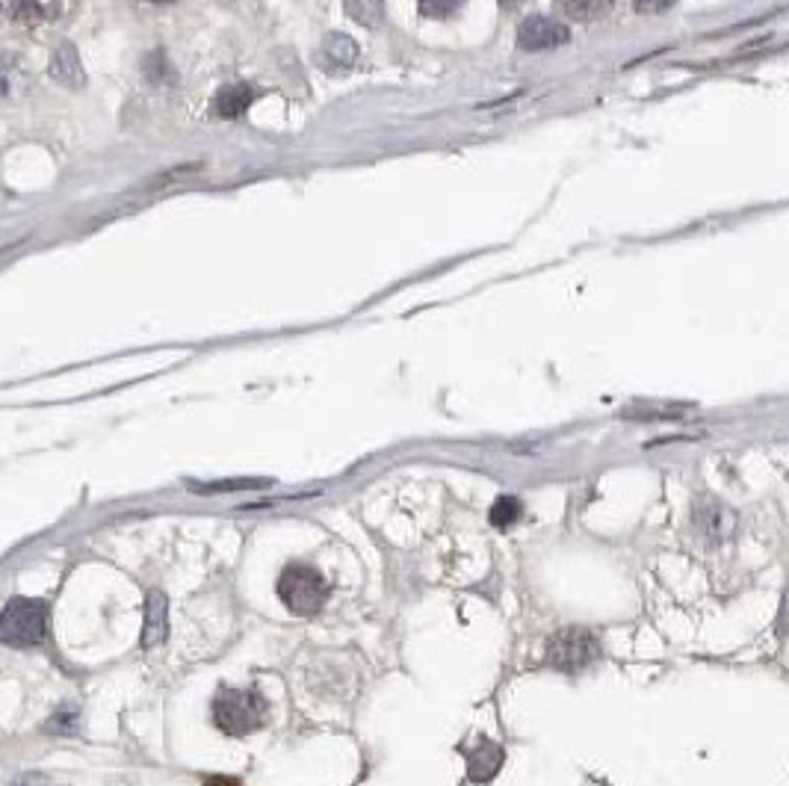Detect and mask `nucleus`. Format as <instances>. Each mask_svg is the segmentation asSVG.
I'll return each mask as SVG.
<instances>
[{
	"mask_svg": "<svg viewBox=\"0 0 789 786\" xmlns=\"http://www.w3.org/2000/svg\"><path fill=\"white\" fill-rule=\"evenodd\" d=\"M51 606L42 597H9L0 609V645L39 648L48 639Z\"/></svg>",
	"mask_w": 789,
	"mask_h": 786,
	"instance_id": "1",
	"label": "nucleus"
},
{
	"mask_svg": "<svg viewBox=\"0 0 789 786\" xmlns=\"http://www.w3.org/2000/svg\"><path fill=\"white\" fill-rule=\"evenodd\" d=\"M269 719V704L258 689L222 686L213 698V724L228 736H246L261 730Z\"/></svg>",
	"mask_w": 789,
	"mask_h": 786,
	"instance_id": "2",
	"label": "nucleus"
},
{
	"mask_svg": "<svg viewBox=\"0 0 789 786\" xmlns=\"http://www.w3.org/2000/svg\"><path fill=\"white\" fill-rule=\"evenodd\" d=\"M278 597L284 600V606L293 612V615H302V618H311L317 615L326 600H329V580L311 568V565H302V562H293L281 571L278 577Z\"/></svg>",
	"mask_w": 789,
	"mask_h": 786,
	"instance_id": "3",
	"label": "nucleus"
},
{
	"mask_svg": "<svg viewBox=\"0 0 789 786\" xmlns=\"http://www.w3.org/2000/svg\"><path fill=\"white\" fill-rule=\"evenodd\" d=\"M597 659H600V639L586 627H565L556 636H550L544 648V662L553 671H565V674L583 671Z\"/></svg>",
	"mask_w": 789,
	"mask_h": 786,
	"instance_id": "4",
	"label": "nucleus"
},
{
	"mask_svg": "<svg viewBox=\"0 0 789 786\" xmlns=\"http://www.w3.org/2000/svg\"><path fill=\"white\" fill-rule=\"evenodd\" d=\"M571 39V30L562 21H553L547 15H532L518 27V45L524 51H550Z\"/></svg>",
	"mask_w": 789,
	"mask_h": 786,
	"instance_id": "5",
	"label": "nucleus"
},
{
	"mask_svg": "<svg viewBox=\"0 0 789 786\" xmlns=\"http://www.w3.org/2000/svg\"><path fill=\"white\" fill-rule=\"evenodd\" d=\"M169 636V600L163 591H148L145 597V624H142V648H157Z\"/></svg>",
	"mask_w": 789,
	"mask_h": 786,
	"instance_id": "6",
	"label": "nucleus"
},
{
	"mask_svg": "<svg viewBox=\"0 0 789 786\" xmlns=\"http://www.w3.org/2000/svg\"><path fill=\"white\" fill-rule=\"evenodd\" d=\"M503 760H506L503 748L482 736V739L476 742V748L467 751V775H470V781H473V784H488V781L500 772Z\"/></svg>",
	"mask_w": 789,
	"mask_h": 786,
	"instance_id": "7",
	"label": "nucleus"
},
{
	"mask_svg": "<svg viewBox=\"0 0 789 786\" xmlns=\"http://www.w3.org/2000/svg\"><path fill=\"white\" fill-rule=\"evenodd\" d=\"M71 6L74 0H15L12 15L18 24H45V21L63 18Z\"/></svg>",
	"mask_w": 789,
	"mask_h": 786,
	"instance_id": "8",
	"label": "nucleus"
},
{
	"mask_svg": "<svg viewBox=\"0 0 789 786\" xmlns=\"http://www.w3.org/2000/svg\"><path fill=\"white\" fill-rule=\"evenodd\" d=\"M255 101V89L246 86V83H234V86H225L216 92L213 98V113L219 119H240Z\"/></svg>",
	"mask_w": 789,
	"mask_h": 786,
	"instance_id": "9",
	"label": "nucleus"
},
{
	"mask_svg": "<svg viewBox=\"0 0 789 786\" xmlns=\"http://www.w3.org/2000/svg\"><path fill=\"white\" fill-rule=\"evenodd\" d=\"M320 60L331 71H346V68L355 66V60H358V45L349 36H343V33H331L323 42Z\"/></svg>",
	"mask_w": 789,
	"mask_h": 786,
	"instance_id": "10",
	"label": "nucleus"
},
{
	"mask_svg": "<svg viewBox=\"0 0 789 786\" xmlns=\"http://www.w3.org/2000/svg\"><path fill=\"white\" fill-rule=\"evenodd\" d=\"M51 74L54 80H60L63 86H83V68H80V57L74 51L71 42H63L54 54V63H51Z\"/></svg>",
	"mask_w": 789,
	"mask_h": 786,
	"instance_id": "11",
	"label": "nucleus"
},
{
	"mask_svg": "<svg viewBox=\"0 0 789 786\" xmlns=\"http://www.w3.org/2000/svg\"><path fill=\"white\" fill-rule=\"evenodd\" d=\"M24 86H27V77H24V68L18 63V57L0 54V101L21 95Z\"/></svg>",
	"mask_w": 789,
	"mask_h": 786,
	"instance_id": "12",
	"label": "nucleus"
},
{
	"mask_svg": "<svg viewBox=\"0 0 789 786\" xmlns=\"http://www.w3.org/2000/svg\"><path fill=\"white\" fill-rule=\"evenodd\" d=\"M559 9L574 21H597L612 9V0H559Z\"/></svg>",
	"mask_w": 789,
	"mask_h": 786,
	"instance_id": "13",
	"label": "nucleus"
},
{
	"mask_svg": "<svg viewBox=\"0 0 789 786\" xmlns=\"http://www.w3.org/2000/svg\"><path fill=\"white\" fill-rule=\"evenodd\" d=\"M346 12L367 27H379L385 18V0H346Z\"/></svg>",
	"mask_w": 789,
	"mask_h": 786,
	"instance_id": "14",
	"label": "nucleus"
},
{
	"mask_svg": "<svg viewBox=\"0 0 789 786\" xmlns=\"http://www.w3.org/2000/svg\"><path fill=\"white\" fill-rule=\"evenodd\" d=\"M77 730H80L77 707H60L45 724V733H51V736H77Z\"/></svg>",
	"mask_w": 789,
	"mask_h": 786,
	"instance_id": "15",
	"label": "nucleus"
},
{
	"mask_svg": "<svg viewBox=\"0 0 789 786\" xmlns=\"http://www.w3.org/2000/svg\"><path fill=\"white\" fill-rule=\"evenodd\" d=\"M521 515H524V506H521L518 497H500V500L494 503V509H491V524L497 526V529H506V526L515 524Z\"/></svg>",
	"mask_w": 789,
	"mask_h": 786,
	"instance_id": "16",
	"label": "nucleus"
},
{
	"mask_svg": "<svg viewBox=\"0 0 789 786\" xmlns=\"http://www.w3.org/2000/svg\"><path fill=\"white\" fill-rule=\"evenodd\" d=\"M461 6V0H420V12L429 18H450Z\"/></svg>",
	"mask_w": 789,
	"mask_h": 786,
	"instance_id": "17",
	"label": "nucleus"
},
{
	"mask_svg": "<svg viewBox=\"0 0 789 786\" xmlns=\"http://www.w3.org/2000/svg\"><path fill=\"white\" fill-rule=\"evenodd\" d=\"M263 479H240V482H216V485H196V491H243V488H263Z\"/></svg>",
	"mask_w": 789,
	"mask_h": 786,
	"instance_id": "18",
	"label": "nucleus"
},
{
	"mask_svg": "<svg viewBox=\"0 0 789 786\" xmlns=\"http://www.w3.org/2000/svg\"><path fill=\"white\" fill-rule=\"evenodd\" d=\"M668 6H674V0H636V9L642 15H657V12H665Z\"/></svg>",
	"mask_w": 789,
	"mask_h": 786,
	"instance_id": "19",
	"label": "nucleus"
},
{
	"mask_svg": "<svg viewBox=\"0 0 789 786\" xmlns=\"http://www.w3.org/2000/svg\"><path fill=\"white\" fill-rule=\"evenodd\" d=\"M204 786H243V781H237V778H228V775H213V778H207V781H204Z\"/></svg>",
	"mask_w": 789,
	"mask_h": 786,
	"instance_id": "20",
	"label": "nucleus"
},
{
	"mask_svg": "<svg viewBox=\"0 0 789 786\" xmlns=\"http://www.w3.org/2000/svg\"><path fill=\"white\" fill-rule=\"evenodd\" d=\"M12 786H48V784H45V778H42V775H33V772H30V775L18 778V781H15Z\"/></svg>",
	"mask_w": 789,
	"mask_h": 786,
	"instance_id": "21",
	"label": "nucleus"
},
{
	"mask_svg": "<svg viewBox=\"0 0 789 786\" xmlns=\"http://www.w3.org/2000/svg\"><path fill=\"white\" fill-rule=\"evenodd\" d=\"M500 3H503V6H518L521 0H500Z\"/></svg>",
	"mask_w": 789,
	"mask_h": 786,
	"instance_id": "22",
	"label": "nucleus"
},
{
	"mask_svg": "<svg viewBox=\"0 0 789 786\" xmlns=\"http://www.w3.org/2000/svg\"><path fill=\"white\" fill-rule=\"evenodd\" d=\"M151 3H169V0H151Z\"/></svg>",
	"mask_w": 789,
	"mask_h": 786,
	"instance_id": "23",
	"label": "nucleus"
}]
</instances>
